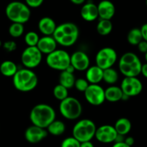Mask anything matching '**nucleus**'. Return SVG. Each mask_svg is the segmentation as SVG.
I'll list each match as a JSON object with an SVG mask.
<instances>
[{
  "label": "nucleus",
  "mask_w": 147,
  "mask_h": 147,
  "mask_svg": "<svg viewBox=\"0 0 147 147\" xmlns=\"http://www.w3.org/2000/svg\"><path fill=\"white\" fill-rule=\"evenodd\" d=\"M90 85V83L88 82L86 79L84 78H78L76 79L75 83H74V87L78 90L79 92H84L85 90H87V87Z\"/></svg>",
  "instance_id": "473e14b6"
},
{
  "label": "nucleus",
  "mask_w": 147,
  "mask_h": 147,
  "mask_svg": "<svg viewBox=\"0 0 147 147\" xmlns=\"http://www.w3.org/2000/svg\"><path fill=\"white\" fill-rule=\"evenodd\" d=\"M4 48L5 50H7L9 52H12L16 50L17 49V43L15 41L12 40H9V41H7L4 43L3 45Z\"/></svg>",
  "instance_id": "f704fd0d"
},
{
  "label": "nucleus",
  "mask_w": 147,
  "mask_h": 147,
  "mask_svg": "<svg viewBox=\"0 0 147 147\" xmlns=\"http://www.w3.org/2000/svg\"><path fill=\"white\" fill-rule=\"evenodd\" d=\"M14 87L18 91L28 92L33 90L38 85V78L32 69H18L12 80Z\"/></svg>",
  "instance_id": "7ed1b4c3"
},
{
  "label": "nucleus",
  "mask_w": 147,
  "mask_h": 147,
  "mask_svg": "<svg viewBox=\"0 0 147 147\" xmlns=\"http://www.w3.org/2000/svg\"><path fill=\"white\" fill-rule=\"evenodd\" d=\"M141 74L144 76V77L147 78V63H144V64H142V66H141Z\"/></svg>",
  "instance_id": "58836bf2"
},
{
  "label": "nucleus",
  "mask_w": 147,
  "mask_h": 147,
  "mask_svg": "<svg viewBox=\"0 0 147 147\" xmlns=\"http://www.w3.org/2000/svg\"><path fill=\"white\" fill-rule=\"evenodd\" d=\"M121 88L125 95L135 97L142 92L143 84L137 77H124L121 82Z\"/></svg>",
  "instance_id": "f8f14e48"
},
{
  "label": "nucleus",
  "mask_w": 147,
  "mask_h": 147,
  "mask_svg": "<svg viewBox=\"0 0 147 147\" xmlns=\"http://www.w3.org/2000/svg\"><path fill=\"white\" fill-rule=\"evenodd\" d=\"M80 145L81 142L74 136H71L63 140L61 147H80Z\"/></svg>",
  "instance_id": "2f4dec72"
},
{
  "label": "nucleus",
  "mask_w": 147,
  "mask_h": 147,
  "mask_svg": "<svg viewBox=\"0 0 147 147\" xmlns=\"http://www.w3.org/2000/svg\"><path fill=\"white\" fill-rule=\"evenodd\" d=\"M48 133L53 136H61L66 131V125L64 123L59 120L55 119L46 128Z\"/></svg>",
  "instance_id": "b1692460"
},
{
  "label": "nucleus",
  "mask_w": 147,
  "mask_h": 147,
  "mask_svg": "<svg viewBox=\"0 0 147 147\" xmlns=\"http://www.w3.org/2000/svg\"><path fill=\"white\" fill-rule=\"evenodd\" d=\"M145 60H146V63H147V52L145 53Z\"/></svg>",
  "instance_id": "c03bdc74"
},
{
  "label": "nucleus",
  "mask_w": 147,
  "mask_h": 147,
  "mask_svg": "<svg viewBox=\"0 0 147 147\" xmlns=\"http://www.w3.org/2000/svg\"><path fill=\"white\" fill-rule=\"evenodd\" d=\"M39 39L38 34L34 31H30L25 35V42L28 46H37Z\"/></svg>",
  "instance_id": "7c9ffc66"
},
{
  "label": "nucleus",
  "mask_w": 147,
  "mask_h": 147,
  "mask_svg": "<svg viewBox=\"0 0 147 147\" xmlns=\"http://www.w3.org/2000/svg\"><path fill=\"white\" fill-rule=\"evenodd\" d=\"M55 119V110L53 107L45 103L35 105L30 113V120L32 125L46 129Z\"/></svg>",
  "instance_id": "f03ea898"
},
{
  "label": "nucleus",
  "mask_w": 147,
  "mask_h": 147,
  "mask_svg": "<svg viewBox=\"0 0 147 147\" xmlns=\"http://www.w3.org/2000/svg\"><path fill=\"white\" fill-rule=\"evenodd\" d=\"M24 24L12 22L9 28V34L12 38H19L24 33Z\"/></svg>",
  "instance_id": "c85d7f7f"
},
{
  "label": "nucleus",
  "mask_w": 147,
  "mask_h": 147,
  "mask_svg": "<svg viewBox=\"0 0 147 147\" xmlns=\"http://www.w3.org/2000/svg\"><path fill=\"white\" fill-rule=\"evenodd\" d=\"M118 59V55L115 49L110 47H105L100 49L95 56L96 65L105 70L113 66Z\"/></svg>",
  "instance_id": "1a4fd4ad"
},
{
  "label": "nucleus",
  "mask_w": 147,
  "mask_h": 147,
  "mask_svg": "<svg viewBox=\"0 0 147 147\" xmlns=\"http://www.w3.org/2000/svg\"><path fill=\"white\" fill-rule=\"evenodd\" d=\"M80 14L83 20L87 22H92L99 18L97 5L92 2H87L82 7Z\"/></svg>",
  "instance_id": "a211bd4d"
},
{
  "label": "nucleus",
  "mask_w": 147,
  "mask_h": 147,
  "mask_svg": "<svg viewBox=\"0 0 147 147\" xmlns=\"http://www.w3.org/2000/svg\"><path fill=\"white\" fill-rule=\"evenodd\" d=\"M65 71H66L69 72V73H71V74H74V71L75 70V69L74 68V66H72V65H69V66H68L67 68H66V69Z\"/></svg>",
  "instance_id": "37998d69"
},
{
  "label": "nucleus",
  "mask_w": 147,
  "mask_h": 147,
  "mask_svg": "<svg viewBox=\"0 0 147 147\" xmlns=\"http://www.w3.org/2000/svg\"><path fill=\"white\" fill-rule=\"evenodd\" d=\"M80 30L76 24L71 22H63L57 25L53 37L56 43L63 47H70L77 41Z\"/></svg>",
  "instance_id": "f257e3e1"
},
{
  "label": "nucleus",
  "mask_w": 147,
  "mask_h": 147,
  "mask_svg": "<svg viewBox=\"0 0 147 147\" xmlns=\"http://www.w3.org/2000/svg\"><path fill=\"white\" fill-rule=\"evenodd\" d=\"M137 47H138V51H139L141 53H143L145 54L147 52V41L142 40L138 45H137Z\"/></svg>",
  "instance_id": "c9c22d12"
},
{
  "label": "nucleus",
  "mask_w": 147,
  "mask_h": 147,
  "mask_svg": "<svg viewBox=\"0 0 147 147\" xmlns=\"http://www.w3.org/2000/svg\"><path fill=\"white\" fill-rule=\"evenodd\" d=\"M59 112L64 118L68 120H76L80 117L82 113V106L77 98L68 97L61 101L59 104Z\"/></svg>",
  "instance_id": "0eeeda50"
},
{
  "label": "nucleus",
  "mask_w": 147,
  "mask_h": 147,
  "mask_svg": "<svg viewBox=\"0 0 147 147\" xmlns=\"http://www.w3.org/2000/svg\"><path fill=\"white\" fill-rule=\"evenodd\" d=\"M117 134L113 125H103L97 128L95 136L96 139L102 144H110L115 142Z\"/></svg>",
  "instance_id": "ddd939ff"
},
{
  "label": "nucleus",
  "mask_w": 147,
  "mask_h": 147,
  "mask_svg": "<svg viewBox=\"0 0 147 147\" xmlns=\"http://www.w3.org/2000/svg\"><path fill=\"white\" fill-rule=\"evenodd\" d=\"M142 40L143 37L140 28H133L128 32L127 35V40L129 44L137 46V45Z\"/></svg>",
  "instance_id": "cd10ccee"
},
{
  "label": "nucleus",
  "mask_w": 147,
  "mask_h": 147,
  "mask_svg": "<svg viewBox=\"0 0 147 147\" xmlns=\"http://www.w3.org/2000/svg\"><path fill=\"white\" fill-rule=\"evenodd\" d=\"M2 46V41H1V40H0V47H1Z\"/></svg>",
  "instance_id": "a18cd8bd"
},
{
  "label": "nucleus",
  "mask_w": 147,
  "mask_h": 147,
  "mask_svg": "<svg viewBox=\"0 0 147 147\" xmlns=\"http://www.w3.org/2000/svg\"><path fill=\"white\" fill-rule=\"evenodd\" d=\"M118 73L113 68H108L103 70L102 80L108 84H114L118 80Z\"/></svg>",
  "instance_id": "bb28decb"
},
{
  "label": "nucleus",
  "mask_w": 147,
  "mask_h": 147,
  "mask_svg": "<svg viewBox=\"0 0 147 147\" xmlns=\"http://www.w3.org/2000/svg\"><path fill=\"white\" fill-rule=\"evenodd\" d=\"M46 61L51 69L62 71L71 64V56L66 51L56 49L47 55Z\"/></svg>",
  "instance_id": "6e6552de"
},
{
  "label": "nucleus",
  "mask_w": 147,
  "mask_h": 147,
  "mask_svg": "<svg viewBox=\"0 0 147 147\" xmlns=\"http://www.w3.org/2000/svg\"><path fill=\"white\" fill-rule=\"evenodd\" d=\"M18 71V66L12 61H4L0 65V72L5 77H13Z\"/></svg>",
  "instance_id": "5701e85b"
},
{
  "label": "nucleus",
  "mask_w": 147,
  "mask_h": 147,
  "mask_svg": "<svg viewBox=\"0 0 147 147\" xmlns=\"http://www.w3.org/2000/svg\"><path fill=\"white\" fill-rule=\"evenodd\" d=\"M105 100H107L110 102H116L120 100H122L123 92L121 87L112 85L105 90Z\"/></svg>",
  "instance_id": "412c9836"
},
{
  "label": "nucleus",
  "mask_w": 147,
  "mask_h": 147,
  "mask_svg": "<svg viewBox=\"0 0 147 147\" xmlns=\"http://www.w3.org/2000/svg\"><path fill=\"white\" fill-rule=\"evenodd\" d=\"M80 147H94V144L91 142V141H85V142H82Z\"/></svg>",
  "instance_id": "a19ab883"
},
{
  "label": "nucleus",
  "mask_w": 147,
  "mask_h": 147,
  "mask_svg": "<svg viewBox=\"0 0 147 147\" xmlns=\"http://www.w3.org/2000/svg\"><path fill=\"white\" fill-rule=\"evenodd\" d=\"M103 79V70L97 65L90 66L86 70V80L90 84H99Z\"/></svg>",
  "instance_id": "6ab92c4d"
},
{
  "label": "nucleus",
  "mask_w": 147,
  "mask_h": 147,
  "mask_svg": "<svg viewBox=\"0 0 147 147\" xmlns=\"http://www.w3.org/2000/svg\"><path fill=\"white\" fill-rule=\"evenodd\" d=\"M117 134L125 136L131 131L132 124L131 121L126 118H121L118 119L113 125Z\"/></svg>",
  "instance_id": "4be33fe9"
},
{
  "label": "nucleus",
  "mask_w": 147,
  "mask_h": 147,
  "mask_svg": "<svg viewBox=\"0 0 147 147\" xmlns=\"http://www.w3.org/2000/svg\"><path fill=\"white\" fill-rule=\"evenodd\" d=\"M99 18L101 20H111L115 14V7L109 0H102L97 5Z\"/></svg>",
  "instance_id": "dca6fc26"
},
{
  "label": "nucleus",
  "mask_w": 147,
  "mask_h": 147,
  "mask_svg": "<svg viewBox=\"0 0 147 147\" xmlns=\"http://www.w3.org/2000/svg\"><path fill=\"white\" fill-rule=\"evenodd\" d=\"M113 30V23L109 20H101L97 25V31L102 36L108 35Z\"/></svg>",
  "instance_id": "a878e982"
},
{
  "label": "nucleus",
  "mask_w": 147,
  "mask_h": 147,
  "mask_svg": "<svg viewBox=\"0 0 147 147\" xmlns=\"http://www.w3.org/2000/svg\"><path fill=\"white\" fill-rule=\"evenodd\" d=\"M48 134L49 133L46 128L32 125L25 130V138L30 144H37L46 138Z\"/></svg>",
  "instance_id": "4468645a"
},
{
  "label": "nucleus",
  "mask_w": 147,
  "mask_h": 147,
  "mask_svg": "<svg viewBox=\"0 0 147 147\" xmlns=\"http://www.w3.org/2000/svg\"><path fill=\"white\" fill-rule=\"evenodd\" d=\"M76 78L74 75V74L69 73L66 71H62L59 75V84L69 89L74 87Z\"/></svg>",
  "instance_id": "393cba45"
},
{
  "label": "nucleus",
  "mask_w": 147,
  "mask_h": 147,
  "mask_svg": "<svg viewBox=\"0 0 147 147\" xmlns=\"http://www.w3.org/2000/svg\"><path fill=\"white\" fill-rule=\"evenodd\" d=\"M95 123L90 119H82L74 125L72 129L73 136L80 142L90 141L95 136Z\"/></svg>",
  "instance_id": "423d86ee"
},
{
  "label": "nucleus",
  "mask_w": 147,
  "mask_h": 147,
  "mask_svg": "<svg viewBox=\"0 0 147 147\" xmlns=\"http://www.w3.org/2000/svg\"><path fill=\"white\" fill-rule=\"evenodd\" d=\"M25 4L31 8L39 7L44 2V0H25Z\"/></svg>",
  "instance_id": "72a5a7b5"
},
{
  "label": "nucleus",
  "mask_w": 147,
  "mask_h": 147,
  "mask_svg": "<svg viewBox=\"0 0 147 147\" xmlns=\"http://www.w3.org/2000/svg\"><path fill=\"white\" fill-rule=\"evenodd\" d=\"M112 147H131L128 146V144H125V142H115Z\"/></svg>",
  "instance_id": "ea45409f"
},
{
  "label": "nucleus",
  "mask_w": 147,
  "mask_h": 147,
  "mask_svg": "<svg viewBox=\"0 0 147 147\" xmlns=\"http://www.w3.org/2000/svg\"><path fill=\"white\" fill-rule=\"evenodd\" d=\"M124 142H125L126 144H128V146L132 147V146L134 144V142H135V140H134V138H133V137L128 136V137H126V138H125Z\"/></svg>",
  "instance_id": "4c0bfd02"
},
{
  "label": "nucleus",
  "mask_w": 147,
  "mask_h": 147,
  "mask_svg": "<svg viewBox=\"0 0 147 147\" xmlns=\"http://www.w3.org/2000/svg\"><path fill=\"white\" fill-rule=\"evenodd\" d=\"M140 29H141V34H142L143 40L147 41V23L144 24Z\"/></svg>",
  "instance_id": "e433bc0d"
},
{
  "label": "nucleus",
  "mask_w": 147,
  "mask_h": 147,
  "mask_svg": "<svg viewBox=\"0 0 147 147\" xmlns=\"http://www.w3.org/2000/svg\"><path fill=\"white\" fill-rule=\"evenodd\" d=\"M90 58L88 55L81 51H77L71 55V65L75 70L83 71L90 67Z\"/></svg>",
  "instance_id": "2eb2a0df"
},
{
  "label": "nucleus",
  "mask_w": 147,
  "mask_h": 147,
  "mask_svg": "<svg viewBox=\"0 0 147 147\" xmlns=\"http://www.w3.org/2000/svg\"><path fill=\"white\" fill-rule=\"evenodd\" d=\"M56 27L55 21L49 17H44L38 22V30L43 35H53Z\"/></svg>",
  "instance_id": "aec40b11"
},
{
  "label": "nucleus",
  "mask_w": 147,
  "mask_h": 147,
  "mask_svg": "<svg viewBox=\"0 0 147 147\" xmlns=\"http://www.w3.org/2000/svg\"><path fill=\"white\" fill-rule=\"evenodd\" d=\"M43 59V53L37 46H28L22 51L21 61L25 68L32 69L40 64Z\"/></svg>",
  "instance_id": "9d476101"
},
{
  "label": "nucleus",
  "mask_w": 147,
  "mask_h": 147,
  "mask_svg": "<svg viewBox=\"0 0 147 147\" xmlns=\"http://www.w3.org/2000/svg\"><path fill=\"white\" fill-rule=\"evenodd\" d=\"M57 44L53 35H44L40 38L37 47L43 54L49 55L56 50Z\"/></svg>",
  "instance_id": "f3484780"
},
{
  "label": "nucleus",
  "mask_w": 147,
  "mask_h": 147,
  "mask_svg": "<svg viewBox=\"0 0 147 147\" xmlns=\"http://www.w3.org/2000/svg\"><path fill=\"white\" fill-rule=\"evenodd\" d=\"M53 96L56 99L62 101L66 97H69V92H68V89L66 88L65 87L62 86L61 84H59L58 85L55 86L53 90Z\"/></svg>",
  "instance_id": "c756f323"
},
{
  "label": "nucleus",
  "mask_w": 147,
  "mask_h": 147,
  "mask_svg": "<svg viewBox=\"0 0 147 147\" xmlns=\"http://www.w3.org/2000/svg\"><path fill=\"white\" fill-rule=\"evenodd\" d=\"M5 14L12 22L25 24L29 21L31 12L26 4L15 1L8 4L5 9Z\"/></svg>",
  "instance_id": "39448f33"
},
{
  "label": "nucleus",
  "mask_w": 147,
  "mask_h": 147,
  "mask_svg": "<svg viewBox=\"0 0 147 147\" xmlns=\"http://www.w3.org/2000/svg\"><path fill=\"white\" fill-rule=\"evenodd\" d=\"M86 0H70V2L71 3L74 4L76 5H82L85 2Z\"/></svg>",
  "instance_id": "79ce46f5"
},
{
  "label": "nucleus",
  "mask_w": 147,
  "mask_h": 147,
  "mask_svg": "<svg viewBox=\"0 0 147 147\" xmlns=\"http://www.w3.org/2000/svg\"><path fill=\"white\" fill-rule=\"evenodd\" d=\"M146 7H147V0H146Z\"/></svg>",
  "instance_id": "49530a36"
},
{
  "label": "nucleus",
  "mask_w": 147,
  "mask_h": 147,
  "mask_svg": "<svg viewBox=\"0 0 147 147\" xmlns=\"http://www.w3.org/2000/svg\"><path fill=\"white\" fill-rule=\"evenodd\" d=\"M84 94L87 102L92 105H101L105 101V90L98 84H90Z\"/></svg>",
  "instance_id": "9b49d317"
},
{
  "label": "nucleus",
  "mask_w": 147,
  "mask_h": 147,
  "mask_svg": "<svg viewBox=\"0 0 147 147\" xmlns=\"http://www.w3.org/2000/svg\"><path fill=\"white\" fill-rule=\"evenodd\" d=\"M142 63L136 53H125L120 59L118 67L120 72L125 77H138L141 74Z\"/></svg>",
  "instance_id": "20e7f679"
}]
</instances>
